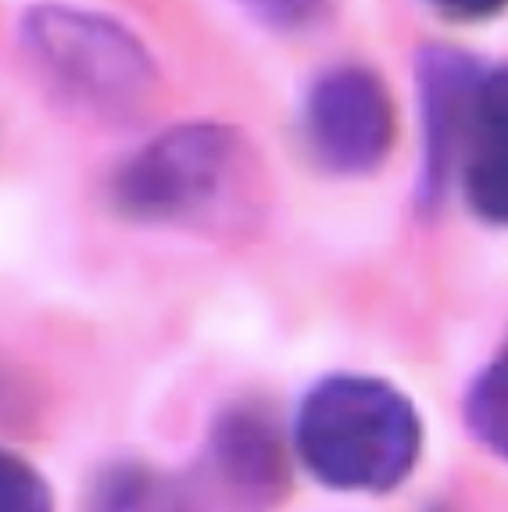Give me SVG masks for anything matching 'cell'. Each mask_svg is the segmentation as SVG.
Listing matches in <instances>:
<instances>
[{
    "instance_id": "1",
    "label": "cell",
    "mask_w": 508,
    "mask_h": 512,
    "mask_svg": "<svg viewBox=\"0 0 508 512\" xmlns=\"http://www.w3.org/2000/svg\"><path fill=\"white\" fill-rule=\"evenodd\" d=\"M297 448L322 484L340 491H387L419 459L423 427L412 402L383 380L333 376L301 405Z\"/></svg>"
},
{
    "instance_id": "2",
    "label": "cell",
    "mask_w": 508,
    "mask_h": 512,
    "mask_svg": "<svg viewBox=\"0 0 508 512\" xmlns=\"http://www.w3.org/2000/svg\"><path fill=\"white\" fill-rule=\"evenodd\" d=\"M247 151L219 126H183L154 140L119 176V201L144 219H194L226 205L244 180Z\"/></svg>"
},
{
    "instance_id": "3",
    "label": "cell",
    "mask_w": 508,
    "mask_h": 512,
    "mask_svg": "<svg viewBox=\"0 0 508 512\" xmlns=\"http://www.w3.org/2000/svg\"><path fill=\"white\" fill-rule=\"evenodd\" d=\"M308 144L333 172H369L398 137V115L383 79L369 69H333L308 97Z\"/></svg>"
},
{
    "instance_id": "4",
    "label": "cell",
    "mask_w": 508,
    "mask_h": 512,
    "mask_svg": "<svg viewBox=\"0 0 508 512\" xmlns=\"http://www.w3.org/2000/svg\"><path fill=\"white\" fill-rule=\"evenodd\" d=\"M29 36L40 58L83 97L115 108L151 86V65L140 43H133L111 22L72 11H43L40 18H33Z\"/></svg>"
},
{
    "instance_id": "5",
    "label": "cell",
    "mask_w": 508,
    "mask_h": 512,
    "mask_svg": "<svg viewBox=\"0 0 508 512\" xmlns=\"http://www.w3.org/2000/svg\"><path fill=\"white\" fill-rule=\"evenodd\" d=\"M458 165L469 208L494 226H508V65L480 76Z\"/></svg>"
},
{
    "instance_id": "6",
    "label": "cell",
    "mask_w": 508,
    "mask_h": 512,
    "mask_svg": "<svg viewBox=\"0 0 508 512\" xmlns=\"http://www.w3.org/2000/svg\"><path fill=\"white\" fill-rule=\"evenodd\" d=\"M483 72L458 51H423V122H426V176L441 187L458 165L469 108Z\"/></svg>"
},
{
    "instance_id": "7",
    "label": "cell",
    "mask_w": 508,
    "mask_h": 512,
    "mask_svg": "<svg viewBox=\"0 0 508 512\" xmlns=\"http://www.w3.org/2000/svg\"><path fill=\"white\" fill-rule=\"evenodd\" d=\"M97 512H190V505L158 473L122 466L97 491Z\"/></svg>"
},
{
    "instance_id": "8",
    "label": "cell",
    "mask_w": 508,
    "mask_h": 512,
    "mask_svg": "<svg viewBox=\"0 0 508 512\" xmlns=\"http://www.w3.org/2000/svg\"><path fill=\"white\" fill-rule=\"evenodd\" d=\"M469 427L491 452L508 459V344L501 355L483 369L476 387L469 391Z\"/></svg>"
},
{
    "instance_id": "9",
    "label": "cell",
    "mask_w": 508,
    "mask_h": 512,
    "mask_svg": "<svg viewBox=\"0 0 508 512\" xmlns=\"http://www.w3.org/2000/svg\"><path fill=\"white\" fill-rule=\"evenodd\" d=\"M0 512H54L43 477L11 452H0Z\"/></svg>"
},
{
    "instance_id": "10",
    "label": "cell",
    "mask_w": 508,
    "mask_h": 512,
    "mask_svg": "<svg viewBox=\"0 0 508 512\" xmlns=\"http://www.w3.org/2000/svg\"><path fill=\"white\" fill-rule=\"evenodd\" d=\"M244 8L272 29H301L322 15L326 0H244Z\"/></svg>"
},
{
    "instance_id": "11",
    "label": "cell",
    "mask_w": 508,
    "mask_h": 512,
    "mask_svg": "<svg viewBox=\"0 0 508 512\" xmlns=\"http://www.w3.org/2000/svg\"><path fill=\"white\" fill-rule=\"evenodd\" d=\"M430 4L455 22H483L508 8V0H430Z\"/></svg>"
}]
</instances>
